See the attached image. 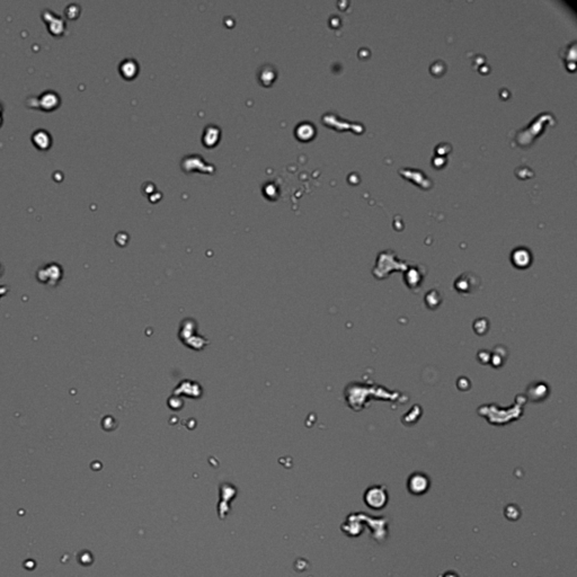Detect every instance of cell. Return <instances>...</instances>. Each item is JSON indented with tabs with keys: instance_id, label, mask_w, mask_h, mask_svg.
Instances as JSON below:
<instances>
[{
	"instance_id": "8992f818",
	"label": "cell",
	"mask_w": 577,
	"mask_h": 577,
	"mask_svg": "<svg viewBox=\"0 0 577 577\" xmlns=\"http://www.w3.org/2000/svg\"><path fill=\"white\" fill-rule=\"evenodd\" d=\"M32 140L36 147L40 149H48L50 147V144H51V137H50V134L44 130L35 131L33 133Z\"/></svg>"
},
{
	"instance_id": "52a82bcc",
	"label": "cell",
	"mask_w": 577,
	"mask_h": 577,
	"mask_svg": "<svg viewBox=\"0 0 577 577\" xmlns=\"http://www.w3.org/2000/svg\"><path fill=\"white\" fill-rule=\"evenodd\" d=\"M441 294L439 291L436 290H431L428 292V294L425 295V304L430 308V309H436L440 305H441Z\"/></svg>"
},
{
	"instance_id": "3957f363",
	"label": "cell",
	"mask_w": 577,
	"mask_h": 577,
	"mask_svg": "<svg viewBox=\"0 0 577 577\" xmlns=\"http://www.w3.org/2000/svg\"><path fill=\"white\" fill-rule=\"evenodd\" d=\"M479 287V279L473 273H464L459 276L455 282V288L459 293H474Z\"/></svg>"
},
{
	"instance_id": "277c9868",
	"label": "cell",
	"mask_w": 577,
	"mask_h": 577,
	"mask_svg": "<svg viewBox=\"0 0 577 577\" xmlns=\"http://www.w3.org/2000/svg\"><path fill=\"white\" fill-rule=\"evenodd\" d=\"M532 262V256L530 251L524 247H519L518 249L513 250L512 253V263L515 267L518 268H526L529 267Z\"/></svg>"
},
{
	"instance_id": "7a4b0ae2",
	"label": "cell",
	"mask_w": 577,
	"mask_h": 577,
	"mask_svg": "<svg viewBox=\"0 0 577 577\" xmlns=\"http://www.w3.org/2000/svg\"><path fill=\"white\" fill-rule=\"evenodd\" d=\"M407 488L413 495L425 494L430 488V478L423 473H414L407 480Z\"/></svg>"
},
{
	"instance_id": "5b68a950",
	"label": "cell",
	"mask_w": 577,
	"mask_h": 577,
	"mask_svg": "<svg viewBox=\"0 0 577 577\" xmlns=\"http://www.w3.org/2000/svg\"><path fill=\"white\" fill-rule=\"evenodd\" d=\"M38 104H40V108H42L43 110H53L57 108L60 103V98L58 96L57 93H53V92H46L43 93L40 97L36 98Z\"/></svg>"
},
{
	"instance_id": "ba28073f",
	"label": "cell",
	"mask_w": 577,
	"mask_h": 577,
	"mask_svg": "<svg viewBox=\"0 0 577 577\" xmlns=\"http://www.w3.org/2000/svg\"><path fill=\"white\" fill-rule=\"evenodd\" d=\"M474 329L478 335H484L488 332V322L487 319H477L474 323Z\"/></svg>"
},
{
	"instance_id": "6da1fadb",
	"label": "cell",
	"mask_w": 577,
	"mask_h": 577,
	"mask_svg": "<svg viewBox=\"0 0 577 577\" xmlns=\"http://www.w3.org/2000/svg\"><path fill=\"white\" fill-rule=\"evenodd\" d=\"M364 502L373 509L383 508L388 502L387 489L383 486H371L364 494Z\"/></svg>"
}]
</instances>
